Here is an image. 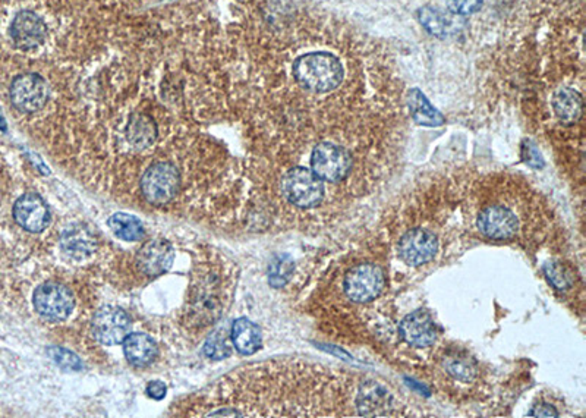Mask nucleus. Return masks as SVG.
<instances>
[{
	"instance_id": "obj_24",
	"label": "nucleus",
	"mask_w": 586,
	"mask_h": 418,
	"mask_svg": "<svg viewBox=\"0 0 586 418\" xmlns=\"http://www.w3.org/2000/svg\"><path fill=\"white\" fill-rule=\"evenodd\" d=\"M544 272L550 284L558 290H567L575 284V277H573L570 270H567L562 263H549L545 265Z\"/></svg>"
},
{
	"instance_id": "obj_10",
	"label": "nucleus",
	"mask_w": 586,
	"mask_h": 418,
	"mask_svg": "<svg viewBox=\"0 0 586 418\" xmlns=\"http://www.w3.org/2000/svg\"><path fill=\"white\" fill-rule=\"evenodd\" d=\"M9 35L15 47L24 52H31L43 46L47 27L37 12L21 10L10 22Z\"/></svg>"
},
{
	"instance_id": "obj_25",
	"label": "nucleus",
	"mask_w": 586,
	"mask_h": 418,
	"mask_svg": "<svg viewBox=\"0 0 586 418\" xmlns=\"http://www.w3.org/2000/svg\"><path fill=\"white\" fill-rule=\"evenodd\" d=\"M232 348L227 344V338L224 336L223 331L214 332L204 347V354L211 360H223L231 356Z\"/></svg>"
},
{
	"instance_id": "obj_14",
	"label": "nucleus",
	"mask_w": 586,
	"mask_h": 418,
	"mask_svg": "<svg viewBox=\"0 0 586 418\" xmlns=\"http://www.w3.org/2000/svg\"><path fill=\"white\" fill-rule=\"evenodd\" d=\"M175 251L166 239H152L136 252V268L145 276H159L173 264Z\"/></svg>"
},
{
	"instance_id": "obj_11",
	"label": "nucleus",
	"mask_w": 586,
	"mask_h": 418,
	"mask_svg": "<svg viewBox=\"0 0 586 418\" xmlns=\"http://www.w3.org/2000/svg\"><path fill=\"white\" fill-rule=\"evenodd\" d=\"M131 319L122 308L106 306L93 319V333L105 345H118L131 332Z\"/></svg>"
},
{
	"instance_id": "obj_27",
	"label": "nucleus",
	"mask_w": 586,
	"mask_h": 418,
	"mask_svg": "<svg viewBox=\"0 0 586 418\" xmlns=\"http://www.w3.org/2000/svg\"><path fill=\"white\" fill-rule=\"evenodd\" d=\"M48 356L59 367H62V369H65V370H80L81 369L80 358L69 351H65L62 348H52L48 352Z\"/></svg>"
},
{
	"instance_id": "obj_12",
	"label": "nucleus",
	"mask_w": 586,
	"mask_h": 418,
	"mask_svg": "<svg viewBox=\"0 0 586 418\" xmlns=\"http://www.w3.org/2000/svg\"><path fill=\"white\" fill-rule=\"evenodd\" d=\"M353 408L359 415H387L398 410L391 392L375 380L364 382L353 398Z\"/></svg>"
},
{
	"instance_id": "obj_1",
	"label": "nucleus",
	"mask_w": 586,
	"mask_h": 418,
	"mask_svg": "<svg viewBox=\"0 0 586 418\" xmlns=\"http://www.w3.org/2000/svg\"><path fill=\"white\" fill-rule=\"evenodd\" d=\"M479 234L492 241H516L525 235L528 211H520L516 200H486L477 210Z\"/></svg>"
},
{
	"instance_id": "obj_23",
	"label": "nucleus",
	"mask_w": 586,
	"mask_h": 418,
	"mask_svg": "<svg viewBox=\"0 0 586 418\" xmlns=\"http://www.w3.org/2000/svg\"><path fill=\"white\" fill-rule=\"evenodd\" d=\"M409 109L414 121L419 125L437 126L443 123V116L418 90L412 92L409 97Z\"/></svg>"
},
{
	"instance_id": "obj_19",
	"label": "nucleus",
	"mask_w": 586,
	"mask_h": 418,
	"mask_svg": "<svg viewBox=\"0 0 586 418\" xmlns=\"http://www.w3.org/2000/svg\"><path fill=\"white\" fill-rule=\"evenodd\" d=\"M157 123L147 115H134L125 128V138L136 150H145L156 143Z\"/></svg>"
},
{
	"instance_id": "obj_9",
	"label": "nucleus",
	"mask_w": 586,
	"mask_h": 418,
	"mask_svg": "<svg viewBox=\"0 0 586 418\" xmlns=\"http://www.w3.org/2000/svg\"><path fill=\"white\" fill-rule=\"evenodd\" d=\"M438 251L437 235L427 227L416 226L406 231L398 243V254L402 261L412 268H419L436 257Z\"/></svg>"
},
{
	"instance_id": "obj_2",
	"label": "nucleus",
	"mask_w": 586,
	"mask_h": 418,
	"mask_svg": "<svg viewBox=\"0 0 586 418\" xmlns=\"http://www.w3.org/2000/svg\"><path fill=\"white\" fill-rule=\"evenodd\" d=\"M355 164V156L346 141L324 138L312 146L308 168L326 185H339L350 178Z\"/></svg>"
},
{
	"instance_id": "obj_18",
	"label": "nucleus",
	"mask_w": 586,
	"mask_h": 418,
	"mask_svg": "<svg viewBox=\"0 0 586 418\" xmlns=\"http://www.w3.org/2000/svg\"><path fill=\"white\" fill-rule=\"evenodd\" d=\"M123 351H125L126 360L136 367H144L151 364L156 360L159 354L156 342L152 340L148 335L141 332L130 333L125 338Z\"/></svg>"
},
{
	"instance_id": "obj_28",
	"label": "nucleus",
	"mask_w": 586,
	"mask_h": 418,
	"mask_svg": "<svg viewBox=\"0 0 586 418\" xmlns=\"http://www.w3.org/2000/svg\"><path fill=\"white\" fill-rule=\"evenodd\" d=\"M445 5L454 15H470L481 9L482 0H445Z\"/></svg>"
},
{
	"instance_id": "obj_20",
	"label": "nucleus",
	"mask_w": 586,
	"mask_h": 418,
	"mask_svg": "<svg viewBox=\"0 0 586 418\" xmlns=\"http://www.w3.org/2000/svg\"><path fill=\"white\" fill-rule=\"evenodd\" d=\"M231 339L235 348L240 354H244V356H252L263 345V335L260 327L247 317H239L233 322Z\"/></svg>"
},
{
	"instance_id": "obj_5",
	"label": "nucleus",
	"mask_w": 586,
	"mask_h": 418,
	"mask_svg": "<svg viewBox=\"0 0 586 418\" xmlns=\"http://www.w3.org/2000/svg\"><path fill=\"white\" fill-rule=\"evenodd\" d=\"M182 186L181 172L170 162L152 163L139 180L143 197L152 206L169 204Z\"/></svg>"
},
{
	"instance_id": "obj_15",
	"label": "nucleus",
	"mask_w": 586,
	"mask_h": 418,
	"mask_svg": "<svg viewBox=\"0 0 586 418\" xmlns=\"http://www.w3.org/2000/svg\"><path fill=\"white\" fill-rule=\"evenodd\" d=\"M550 109L558 125L573 126L583 118V96L573 87L558 85L551 93Z\"/></svg>"
},
{
	"instance_id": "obj_29",
	"label": "nucleus",
	"mask_w": 586,
	"mask_h": 418,
	"mask_svg": "<svg viewBox=\"0 0 586 418\" xmlns=\"http://www.w3.org/2000/svg\"><path fill=\"white\" fill-rule=\"evenodd\" d=\"M166 392H168V387H166V385L160 382V380H152V382L147 385V395L151 399H156V401L163 399L166 397Z\"/></svg>"
},
{
	"instance_id": "obj_30",
	"label": "nucleus",
	"mask_w": 586,
	"mask_h": 418,
	"mask_svg": "<svg viewBox=\"0 0 586 418\" xmlns=\"http://www.w3.org/2000/svg\"><path fill=\"white\" fill-rule=\"evenodd\" d=\"M531 415H540V417H557V412H556V410H554L553 407H550V405L541 403V405H538V408H535V410L531 412Z\"/></svg>"
},
{
	"instance_id": "obj_7",
	"label": "nucleus",
	"mask_w": 586,
	"mask_h": 418,
	"mask_svg": "<svg viewBox=\"0 0 586 418\" xmlns=\"http://www.w3.org/2000/svg\"><path fill=\"white\" fill-rule=\"evenodd\" d=\"M35 311L50 322L66 320L75 308L71 290L59 282H46L35 289L33 295Z\"/></svg>"
},
{
	"instance_id": "obj_31",
	"label": "nucleus",
	"mask_w": 586,
	"mask_h": 418,
	"mask_svg": "<svg viewBox=\"0 0 586 418\" xmlns=\"http://www.w3.org/2000/svg\"><path fill=\"white\" fill-rule=\"evenodd\" d=\"M6 121H5V118H3V115H2V112H0V131H6Z\"/></svg>"
},
{
	"instance_id": "obj_22",
	"label": "nucleus",
	"mask_w": 586,
	"mask_h": 418,
	"mask_svg": "<svg viewBox=\"0 0 586 418\" xmlns=\"http://www.w3.org/2000/svg\"><path fill=\"white\" fill-rule=\"evenodd\" d=\"M107 223L114 235L123 241H130V243L143 239L145 235L141 220L128 213H114Z\"/></svg>"
},
{
	"instance_id": "obj_21",
	"label": "nucleus",
	"mask_w": 586,
	"mask_h": 418,
	"mask_svg": "<svg viewBox=\"0 0 586 418\" xmlns=\"http://www.w3.org/2000/svg\"><path fill=\"white\" fill-rule=\"evenodd\" d=\"M443 369L452 378L463 383L474 382L479 374L477 363L466 354L452 352L445 356L443 360Z\"/></svg>"
},
{
	"instance_id": "obj_3",
	"label": "nucleus",
	"mask_w": 586,
	"mask_h": 418,
	"mask_svg": "<svg viewBox=\"0 0 586 418\" xmlns=\"http://www.w3.org/2000/svg\"><path fill=\"white\" fill-rule=\"evenodd\" d=\"M280 194L299 210H314L327 198V185L318 180L308 166H293L278 182Z\"/></svg>"
},
{
	"instance_id": "obj_4",
	"label": "nucleus",
	"mask_w": 586,
	"mask_h": 418,
	"mask_svg": "<svg viewBox=\"0 0 586 418\" xmlns=\"http://www.w3.org/2000/svg\"><path fill=\"white\" fill-rule=\"evenodd\" d=\"M384 269L373 261L352 265L341 277V293L353 304L374 301L386 288Z\"/></svg>"
},
{
	"instance_id": "obj_17",
	"label": "nucleus",
	"mask_w": 586,
	"mask_h": 418,
	"mask_svg": "<svg viewBox=\"0 0 586 418\" xmlns=\"http://www.w3.org/2000/svg\"><path fill=\"white\" fill-rule=\"evenodd\" d=\"M60 247L71 259L81 260L93 254L97 243L88 227L80 223H73L63 231L60 236Z\"/></svg>"
},
{
	"instance_id": "obj_13",
	"label": "nucleus",
	"mask_w": 586,
	"mask_h": 418,
	"mask_svg": "<svg viewBox=\"0 0 586 418\" xmlns=\"http://www.w3.org/2000/svg\"><path fill=\"white\" fill-rule=\"evenodd\" d=\"M14 219L27 232L40 234L50 223V213L40 195L28 193L17 200Z\"/></svg>"
},
{
	"instance_id": "obj_26",
	"label": "nucleus",
	"mask_w": 586,
	"mask_h": 418,
	"mask_svg": "<svg viewBox=\"0 0 586 418\" xmlns=\"http://www.w3.org/2000/svg\"><path fill=\"white\" fill-rule=\"evenodd\" d=\"M421 21L432 34H438V35L447 34L449 28L453 24L445 18V15L438 14V10H424L421 14Z\"/></svg>"
},
{
	"instance_id": "obj_16",
	"label": "nucleus",
	"mask_w": 586,
	"mask_h": 418,
	"mask_svg": "<svg viewBox=\"0 0 586 418\" xmlns=\"http://www.w3.org/2000/svg\"><path fill=\"white\" fill-rule=\"evenodd\" d=\"M399 335L407 345L421 349L434 345L437 327L427 311L416 310L400 322Z\"/></svg>"
},
{
	"instance_id": "obj_6",
	"label": "nucleus",
	"mask_w": 586,
	"mask_h": 418,
	"mask_svg": "<svg viewBox=\"0 0 586 418\" xmlns=\"http://www.w3.org/2000/svg\"><path fill=\"white\" fill-rule=\"evenodd\" d=\"M220 277L214 273H204L193 284V294L188 304V317L195 326H210L222 313Z\"/></svg>"
},
{
	"instance_id": "obj_8",
	"label": "nucleus",
	"mask_w": 586,
	"mask_h": 418,
	"mask_svg": "<svg viewBox=\"0 0 586 418\" xmlns=\"http://www.w3.org/2000/svg\"><path fill=\"white\" fill-rule=\"evenodd\" d=\"M10 103L21 113H35L47 103L48 88L42 75L24 72L9 87Z\"/></svg>"
}]
</instances>
